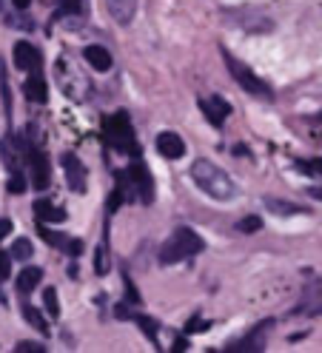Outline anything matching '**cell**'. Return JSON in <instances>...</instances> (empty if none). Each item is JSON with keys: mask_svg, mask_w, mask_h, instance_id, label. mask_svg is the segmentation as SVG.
Returning a JSON list of instances; mask_svg holds the SVG:
<instances>
[{"mask_svg": "<svg viewBox=\"0 0 322 353\" xmlns=\"http://www.w3.org/2000/svg\"><path fill=\"white\" fill-rule=\"evenodd\" d=\"M191 180H194L208 196H214V200H220V203H228V200L237 196V185H234V180L220 165H214L211 160H197L194 165H191Z\"/></svg>", "mask_w": 322, "mask_h": 353, "instance_id": "obj_1", "label": "cell"}, {"mask_svg": "<svg viewBox=\"0 0 322 353\" xmlns=\"http://www.w3.org/2000/svg\"><path fill=\"white\" fill-rule=\"evenodd\" d=\"M203 248H205V242L200 239V234H194L191 228H177V231L160 245L157 259H160L163 265H174V262H183V259H188V256L200 254Z\"/></svg>", "mask_w": 322, "mask_h": 353, "instance_id": "obj_2", "label": "cell"}, {"mask_svg": "<svg viewBox=\"0 0 322 353\" xmlns=\"http://www.w3.org/2000/svg\"><path fill=\"white\" fill-rule=\"evenodd\" d=\"M105 131V143L120 154H137V140H134V125L128 120L125 112H114L103 125Z\"/></svg>", "mask_w": 322, "mask_h": 353, "instance_id": "obj_3", "label": "cell"}, {"mask_svg": "<svg viewBox=\"0 0 322 353\" xmlns=\"http://www.w3.org/2000/svg\"><path fill=\"white\" fill-rule=\"evenodd\" d=\"M223 60H225V65H228V74L237 80V85L243 88V92H248V94H254V97H271V85H268L265 80L256 77L243 60H237L231 52H223Z\"/></svg>", "mask_w": 322, "mask_h": 353, "instance_id": "obj_4", "label": "cell"}, {"mask_svg": "<svg viewBox=\"0 0 322 353\" xmlns=\"http://www.w3.org/2000/svg\"><path fill=\"white\" fill-rule=\"evenodd\" d=\"M228 20H231V23L237 26V29L254 32V34H265V32L274 29V20H271L265 12H256V9H248V6L228 12Z\"/></svg>", "mask_w": 322, "mask_h": 353, "instance_id": "obj_5", "label": "cell"}, {"mask_svg": "<svg viewBox=\"0 0 322 353\" xmlns=\"http://www.w3.org/2000/svg\"><path fill=\"white\" fill-rule=\"evenodd\" d=\"M128 180H132L137 196H140L145 205L154 203V180H152V174H148V168H145L143 160H134L132 165H128Z\"/></svg>", "mask_w": 322, "mask_h": 353, "instance_id": "obj_6", "label": "cell"}, {"mask_svg": "<svg viewBox=\"0 0 322 353\" xmlns=\"http://www.w3.org/2000/svg\"><path fill=\"white\" fill-rule=\"evenodd\" d=\"M29 168H32V185L37 191H46L49 180H52V171H49V160H46V154L40 151V145L29 148Z\"/></svg>", "mask_w": 322, "mask_h": 353, "instance_id": "obj_7", "label": "cell"}, {"mask_svg": "<svg viewBox=\"0 0 322 353\" xmlns=\"http://www.w3.org/2000/svg\"><path fill=\"white\" fill-rule=\"evenodd\" d=\"M63 171H66V183L74 194H83L85 191V165L80 163L77 154L66 151L63 154Z\"/></svg>", "mask_w": 322, "mask_h": 353, "instance_id": "obj_8", "label": "cell"}, {"mask_svg": "<svg viewBox=\"0 0 322 353\" xmlns=\"http://www.w3.org/2000/svg\"><path fill=\"white\" fill-rule=\"evenodd\" d=\"M14 65L20 72H40V65H43V54L32 46V43H14Z\"/></svg>", "mask_w": 322, "mask_h": 353, "instance_id": "obj_9", "label": "cell"}, {"mask_svg": "<svg viewBox=\"0 0 322 353\" xmlns=\"http://www.w3.org/2000/svg\"><path fill=\"white\" fill-rule=\"evenodd\" d=\"M23 154H29V145L17 143L12 134L0 143V157H3V163L9 165V171H20V165H23Z\"/></svg>", "mask_w": 322, "mask_h": 353, "instance_id": "obj_10", "label": "cell"}, {"mask_svg": "<svg viewBox=\"0 0 322 353\" xmlns=\"http://www.w3.org/2000/svg\"><path fill=\"white\" fill-rule=\"evenodd\" d=\"M200 108H203L205 120H208L214 128H220L223 120L231 114V105H228V100H223V97H203V100H200Z\"/></svg>", "mask_w": 322, "mask_h": 353, "instance_id": "obj_11", "label": "cell"}, {"mask_svg": "<svg viewBox=\"0 0 322 353\" xmlns=\"http://www.w3.org/2000/svg\"><path fill=\"white\" fill-rule=\"evenodd\" d=\"M154 143H157V151L165 160H180L185 154V143H183L180 134H174V131H160Z\"/></svg>", "mask_w": 322, "mask_h": 353, "instance_id": "obj_12", "label": "cell"}, {"mask_svg": "<svg viewBox=\"0 0 322 353\" xmlns=\"http://www.w3.org/2000/svg\"><path fill=\"white\" fill-rule=\"evenodd\" d=\"M105 3H109V12H112V17L117 20L120 26L132 23V17L137 12V0H105Z\"/></svg>", "mask_w": 322, "mask_h": 353, "instance_id": "obj_13", "label": "cell"}, {"mask_svg": "<svg viewBox=\"0 0 322 353\" xmlns=\"http://www.w3.org/2000/svg\"><path fill=\"white\" fill-rule=\"evenodd\" d=\"M268 325H271V322H263L260 327L254 330V334H248V336L240 339V342H234L228 350H265V330H268Z\"/></svg>", "mask_w": 322, "mask_h": 353, "instance_id": "obj_14", "label": "cell"}, {"mask_svg": "<svg viewBox=\"0 0 322 353\" xmlns=\"http://www.w3.org/2000/svg\"><path fill=\"white\" fill-rule=\"evenodd\" d=\"M83 57H85V63H89L92 69H97V72H109V69H112V54L105 52L103 46H85V49H83Z\"/></svg>", "mask_w": 322, "mask_h": 353, "instance_id": "obj_15", "label": "cell"}, {"mask_svg": "<svg viewBox=\"0 0 322 353\" xmlns=\"http://www.w3.org/2000/svg\"><path fill=\"white\" fill-rule=\"evenodd\" d=\"M34 214H37L40 223H43V219H46V223H63V219H66V211H63L60 205L46 203V200H37L34 203Z\"/></svg>", "mask_w": 322, "mask_h": 353, "instance_id": "obj_16", "label": "cell"}, {"mask_svg": "<svg viewBox=\"0 0 322 353\" xmlns=\"http://www.w3.org/2000/svg\"><path fill=\"white\" fill-rule=\"evenodd\" d=\"M26 97L29 100H34V103H46V97H49V88H46V80H43L37 72L26 80Z\"/></svg>", "mask_w": 322, "mask_h": 353, "instance_id": "obj_17", "label": "cell"}, {"mask_svg": "<svg viewBox=\"0 0 322 353\" xmlns=\"http://www.w3.org/2000/svg\"><path fill=\"white\" fill-rule=\"evenodd\" d=\"M40 279H43L40 268H23V271H20V276H17V291L20 294H32L40 285Z\"/></svg>", "mask_w": 322, "mask_h": 353, "instance_id": "obj_18", "label": "cell"}, {"mask_svg": "<svg viewBox=\"0 0 322 353\" xmlns=\"http://www.w3.org/2000/svg\"><path fill=\"white\" fill-rule=\"evenodd\" d=\"M20 314H23V319H26L34 330H40V334H49V325H46V319H43V314L37 311V307L23 305V307H20Z\"/></svg>", "mask_w": 322, "mask_h": 353, "instance_id": "obj_19", "label": "cell"}, {"mask_svg": "<svg viewBox=\"0 0 322 353\" xmlns=\"http://www.w3.org/2000/svg\"><path fill=\"white\" fill-rule=\"evenodd\" d=\"M132 319L140 325V330L148 336V342H154V345H160V336H157V322L154 319H148V316H140V314H132Z\"/></svg>", "mask_w": 322, "mask_h": 353, "instance_id": "obj_20", "label": "cell"}, {"mask_svg": "<svg viewBox=\"0 0 322 353\" xmlns=\"http://www.w3.org/2000/svg\"><path fill=\"white\" fill-rule=\"evenodd\" d=\"M265 205H268L271 211H276V214H283V216H291V214H303V211H305V208H299V205H294V203L274 200V196H265Z\"/></svg>", "mask_w": 322, "mask_h": 353, "instance_id": "obj_21", "label": "cell"}, {"mask_svg": "<svg viewBox=\"0 0 322 353\" xmlns=\"http://www.w3.org/2000/svg\"><path fill=\"white\" fill-rule=\"evenodd\" d=\"M12 259H20V262H26V259H32V254H34V248H32V242L29 239H14V245H12Z\"/></svg>", "mask_w": 322, "mask_h": 353, "instance_id": "obj_22", "label": "cell"}, {"mask_svg": "<svg viewBox=\"0 0 322 353\" xmlns=\"http://www.w3.org/2000/svg\"><path fill=\"white\" fill-rule=\"evenodd\" d=\"M6 188H9V194H23V191H26V176H23V171H12Z\"/></svg>", "mask_w": 322, "mask_h": 353, "instance_id": "obj_23", "label": "cell"}, {"mask_svg": "<svg viewBox=\"0 0 322 353\" xmlns=\"http://www.w3.org/2000/svg\"><path fill=\"white\" fill-rule=\"evenodd\" d=\"M40 236L49 242V245H54V248H69V239H63L57 231H49L46 225H40Z\"/></svg>", "mask_w": 322, "mask_h": 353, "instance_id": "obj_24", "label": "cell"}, {"mask_svg": "<svg viewBox=\"0 0 322 353\" xmlns=\"http://www.w3.org/2000/svg\"><path fill=\"white\" fill-rule=\"evenodd\" d=\"M43 302H46L49 316H60V302H57V291L54 288H46V294H43Z\"/></svg>", "mask_w": 322, "mask_h": 353, "instance_id": "obj_25", "label": "cell"}, {"mask_svg": "<svg viewBox=\"0 0 322 353\" xmlns=\"http://www.w3.org/2000/svg\"><path fill=\"white\" fill-rule=\"evenodd\" d=\"M260 228H263V219L260 216H245V219H240V223H237V231H243V234L260 231Z\"/></svg>", "mask_w": 322, "mask_h": 353, "instance_id": "obj_26", "label": "cell"}, {"mask_svg": "<svg viewBox=\"0 0 322 353\" xmlns=\"http://www.w3.org/2000/svg\"><path fill=\"white\" fill-rule=\"evenodd\" d=\"M94 268H97V274H105V271H109V254H105L103 245H100L97 254H94Z\"/></svg>", "mask_w": 322, "mask_h": 353, "instance_id": "obj_27", "label": "cell"}, {"mask_svg": "<svg viewBox=\"0 0 322 353\" xmlns=\"http://www.w3.org/2000/svg\"><path fill=\"white\" fill-rule=\"evenodd\" d=\"M80 12V0H60L57 14H77Z\"/></svg>", "mask_w": 322, "mask_h": 353, "instance_id": "obj_28", "label": "cell"}, {"mask_svg": "<svg viewBox=\"0 0 322 353\" xmlns=\"http://www.w3.org/2000/svg\"><path fill=\"white\" fill-rule=\"evenodd\" d=\"M296 168L299 171H308V174H322V160H299Z\"/></svg>", "mask_w": 322, "mask_h": 353, "instance_id": "obj_29", "label": "cell"}, {"mask_svg": "<svg viewBox=\"0 0 322 353\" xmlns=\"http://www.w3.org/2000/svg\"><path fill=\"white\" fill-rule=\"evenodd\" d=\"M14 350H17V353H46V347L37 345V342H17Z\"/></svg>", "mask_w": 322, "mask_h": 353, "instance_id": "obj_30", "label": "cell"}, {"mask_svg": "<svg viewBox=\"0 0 322 353\" xmlns=\"http://www.w3.org/2000/svg\"><path fill=\"white\" fill-rule=\"evenodd\" d=\"M9 268H12V254H3L0 251V279L9 276Z\"/></svg>", "mask_w": 322, "mask_h": 353, "instance_id": "obj_31", "label": "cell"}, {"mask_svg": "<svg viewBox=\"0 0 322 353\" xmlns=\"http://www.w3.org/2000/svg\"><path fill=\"white\" fill-rule=\"evenodd\" d=\"M66 251H72V256H80V254H83V242H80V239H72Z\"/></svg>", "mask_w": 322, "mask_h": 353, "instance_id": "obj_32", "label": "cell"}, {"mask_svg": "<svg viewBox=\"0 0 322 353\" xmlns=\"http://www.w3.org/2000/svg\"><path fill=\"white\" fill-rule=\"evenodd\" d=\"M12 234V223L9 219H0V239H6Z\"/></svg>", "mask_w": 322, "mask_h": 353, "instance_id": "obj_33", "label": "cell"}, {"mask_svg": "<svg viewBox=\"0 0 322 353\" xmlns=\"http://www.w3.org/2000/svg\"><path fill=\"white\" fill-rule=\"evenodd\" d=\"M185 347H188V342H185V339H177V342H174V347H171V350L180 353V350H185Z\"/></svg>", "mask_w": 322, "mask_h": 353, "instance_id": "obj_34", "label": "cell"}, {"mask_svg": "<svg viewBox=\"0 0 322 353\" xmlns=\"http://www.w3.org/2000/svg\"><path fill=\"white\" fill-rule=\"evenodd\" d=\"M12 3H14L17 9H29V3H32V0H12Z\"/></svg>", "mask_w": 322, "mask_h": 353, "instance_id": "obj_35", "label": "cell"}, {"mask_svg": "<svg viewBox=\"0 0 322 353\" xmlns=\"http://www.w3.org/2000/svg\"><path fill=\"white\" fill-rule=\"evenodd\" d=\"M311 196H316V200H322V188H311Z\"/></svg>", "mask_w": 322, "mask_h": 353, "instance_id": "obj_36", "label": "cell"}, {"mask_svg": "<svg viewBox=\"0 0 322 353\" xmlns=\"http://www.w3.org/2000/svg\"><path fill=\"white\" fill-rule=\"evenodd\" d=\"M0 9H3V0H0Z\"/></svg>", "mask_w": 322, "mask_h": 353, "instance_id": "obj_37", "label": "cell"}]
</instances>
